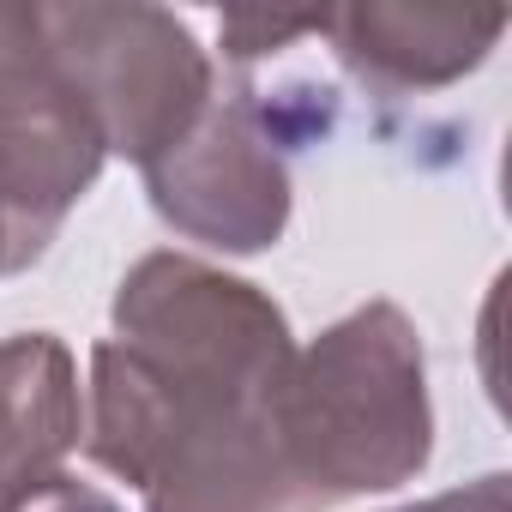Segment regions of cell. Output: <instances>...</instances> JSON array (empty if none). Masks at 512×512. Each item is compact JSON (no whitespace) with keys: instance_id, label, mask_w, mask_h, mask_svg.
<instances>
[{"instance_id":"11","label":"cell","mask_w":512,"mask_h":512,"mask_svg":"<svg viewBox=\"0 0 512 512\" xmlns=\"http://www.w3.org/2000/svg\"><path fill=\"white\" fill-rule=\"evenodd\" d=\"M37 260H43V247L25 235V223H19V211L7 199V181H0V278H13V272H25Z\"/></svg>"},{"instance_id":"1","label":"cell","mask_w":512,"mask_h":512,"mask_svg":"<svg viewBox=\"0 0 512 512\" xmlns=\"http://www.w3.org/2000/svg\"><path fill=\"white\" fill-rule=\"evenodd\" d=\"M109 320L79 440L145 512H326L278 440L296 338L260 284L193 253H145Z\"/></svg>"},{"instance_id":"2","label":"cell","mask_w":512,"mask_h":512,"mask_svg":"<svg viewBox=\"0 0 512 512\" xmlns=\"http://www.w3.org/2000/svg\"><path fill=\"white\" fill-rule=\"evenodd\" d=\"M278 440L320 506L404 488L434 458L428 356L398 302H368L296 350Z\"/></svg>"},{"instance_id":"3","label":"cell","mask_w":512,"mask_h":512,"mask_svg":"<svg viewBox=\"0 0 512 512\" xmlns=\"http://www.w3.org/2000/svg\"><path fill=\"white\" fill-rule=\"evenodd\" d=\"M43 43L67 91L85 103L109 157L151 163L163 157L217 97L211 55L187 19L145 0H79L37 7Z\"/></svg>"},{"instance_id":"5","label":"cell","mask_w":512,"mask_h":512,"mask_svg":"<svg viewBox=\"0 0 512 512\" xmlns=\"http://www.w3.org/2000/svg\"><path fill=\"white\" fill-rule=\"evenodd\" d=\"M109 151L49 61L37 7H0V181L25 223V235L49 253L67 211L97 187Z\"/></svg>"},{"instance_id":"4","label":"cell","mask_w":512,"mask_h":512,"mask_svg":"<svg viewBox=\"0 0 512 512\" xmlns=\"http://www.w3.org/2000/svg\"><path fill=\"white\" fill-rule=\"evenodd\" d=\"M151 211L217 253H266L290 229V163L253 91L211 97L205 115L145 169Z\"/></svg>"},{"instance_id":"10","label":"cell","mask_w":512,"mask_h":512,"mask_svg":"<svg viewBox=\"0 0 512 512\" xmlns=\"http://www.w3.org/2000/svg\"><path fill=\"white\" fill-rule=\"evenodd\" d=\"M392 512H512V476L488 470L464 488H446V494H428V500H410V506H392Z\"/></svg>"},{"instance_id":"8","label":"cell","mask_w":512,"mask_h":512,"mask_svg":"<svg viewBox=\"0 0 512 512\" xmlns=\"http://www.w3.org/2000/svg\"><path fill=\"white\" fill-rule=\"evenodd\" d=\"M308 31H326V13H302V19H272V13H229L223 19V43L235 61H253V55H272L278 43L290 37H308Z\"/></svg>"},{"instance_id":"9","label":"cell","mask_w":512,"mask_h":512,"mask_svg":"<svg viewBox=\"0 0 512 512\" xmlns=\"http://www.w3.org/2000/svg\"><path fill=\"white\" fill-rule=\"evenodd\" d=\"M0 512H121V500H109L97 482H79V476L55 470V476L31 482L19 500H7Z\"/></svg>"},{"instance_id":"7","label":"cell","mask_w":512,"mask_h":512,"mask_svg":"<svg viewBox=\"0 0 512 512\" xmlns=\"http://www.w3.org/2000/svg\"><path fill=\"white\" fill-rule=\"evenodd\" d=\"M85 434L79 368L55 332L0 338V506L55 476Z\"/></svg>"},{"instance_id":"6","label":"cell","mask_w":512,"mask_h":512,"mask_svg":"<svg viewBox=\"0 0 512 512\" xmlns=\"http://www.w3.org/2000/svg\"><path fill=\"white\" fill-rule=\"evenodd\" d=\"M500 7H344L326 13L338 61L374 91H440L488 61L500 43Z\"/></svg>"}]
</instances>
